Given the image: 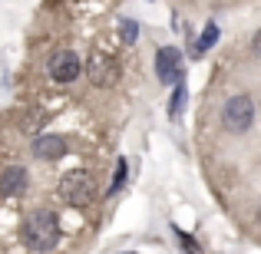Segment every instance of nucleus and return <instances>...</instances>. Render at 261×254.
Listing matches in <instances>:
<instances>
[{
	"mask_svg": "<svg viewBox=\"0 0 261 254\" xmlns=\"http://www.w3.org/2000/svg\"><path fill=\"white\" fill-rule=\"evenodd\" d=\"M23 241L30 251H53L60 241V218L53 215L50 208H37L27 215L23 221Z\"/></svg>",
	"mask_w": 261,
	"mask_h": 254,
	"instance_id": "f257e3e1",
	"label": "nucleus"
},
{
	"mask_svg": "<svg viewBox=\"0 0 261 254\" xmlns=\"http://www.w3.org/2000/svg\"><path fill=\"white\" fill-rule=\"evenodd\" d=\"M222 126L228 129V132H235V135L248 132V129L255 126V102H251L248 93H235V96L225 99V106H222Z\"/></svg>",
	"mask_w": 261,
	"mask_h": 254,
	"instance_id": "f03ea898",
	"label": "nucleus"
},
{
	"mask_svg": "<svg viewBox=\"0 0 261 254\" xmlns=\"http://www.w3.org/2000/svg\"><path fill=\"white\" fill-rule=\"evenodd\" d=\"M60 198H63L66 205L86 208V205L96 198V182H93V175H89V172H83V168L66 172V175L60 178Z\"/></svg>",
	"mask_w": 261,
	"mask_h": 254,
	"instance_id": "7ed1b4c3",
	"label": "nucleus"
},
{
	"mask_svg": "<svg viewBox=\"0 0 261 254\" xmlns=\"http://www.w3.org/2000/svg\"><path fill=\"white\" fill-rule=\"evenodd\" d=\"M83 70L89 73V83L93 86H116L119 83V63L109 53H93Z\"/></svg>",
	"mask_w": 261,
	"mask_h": 254,
	"instance_id": "20e7f679",
	"label": "nucleus"
},
{
	"mask_svg": "<svg viewBox=\"0 0 261 254\" xmlns=\"http://www.w3.org/2000/svg\"><path fill=\"white\" fill-rule=\"evenodd\" d=\"M50 79L53 83H73V79L83 73V60L76 57L73 50H60V53H53L50 57Z\"/></svg>",
	"mask_w": 261,
	"mask_h": 254,
	"instance_id": "39448f33",
	"label": "nucleus"
},
{
	"mask_svg": "<svg viewBox=\"0 0 261 254\" xmlns=\"http://www.w3.org/2000/svg\"><path fill=\"white\" fill-rule=\"evenodd\" d=\"M155 76H159V83L166 86H175L182 76V50H175V46H162L159 53H155Z\"/></svg>",
	"mask_w": 261,
	"mask_h": 254,
	"instance_id": "423d86ee",
	"label": "nucleus"
},
{
	"mask_svg": "<svg viewBox=\"0 0 261 254\" xmlns=\"http://www.w3.org/2000/svg\"><path fill=\"white\" fill-rule=\"evenodd\" d=\"M66 152H70V142H66L63 135H40V139L33 142V155H37L40 162H57V159H63Z\"/></svg>",
	"mask_w": 261,
	"mask_h": 254,
	"instance_id": "0eeeda50",
	"label": "nucleus"
},
{
	"mask_svg": "<svg viewBox=\"0 0 261 254\" xmlns=\"http://www.w3.org/2000/svg\"><path fill=\"white\" fill-rule=\"evenodd\" d=\"M27 168H20V165H10V168H4V175H0V198H13V195H23V188H27Z\"/></svg>",
	"mask_w": 261,
	"mask_h": 254,
	"instance_id": "6e6552de",
	"label": "nucleus"
},
{
	"mask_svg": "<svg viewBox=\"0 0 261 254\" xmlns=\"http://www.w3.org/2000/svg\"><path fill=\"white\" fill-rule=\"evenodd\" d=\"M185 99H189V96H185V79H178V83H175V93H172V102H169V116H172V119L182 116Z\"/></svg>",
	"mask_w": 261,
	"mask_h": 254,
	"instance_id": "1a4fd4ad",
	"label": "nucleus"
},
{
	"mask_svg": "<svg viewBox=\"0 0 261 254\" xmlns=\"http://www.w3.org/2000/svg\"><path fill=\"white\" fill-rule=\"evenodd\" d=\"M218 43V23H208L202 30V40H198V46H195V53H205L208 46H215Z\"/></svg>",
	"mask_w": 261,
	"mask_h": 254,
	"instance_id": "9d476101",
	"label": "nucleus"
},
{
	"mask_svg": "<svg viewBox=\"0 0 261 254\" xmlns=\"http://www.w3.org/2000/svg\"><path fill=\"white\" fill-rule=\"evenodd\" d=\"M119 33H122V40H126V43H136V37H139V23H136V20H122V23H119Z\"/></svg>",
	"mask_w": 261,
	"mask_h": 254,
	"instance_id": "9b49d317",
	"label": "nucleus"
},
{
	"mask_svg": "<svg viewBox=\"0 0 261 254\" xmlns=\"http://www.w3.org/2000/svg\"><path fill=\"white\" fill-rule=\"evenodd\" d=\"M175 238H178V244H182V248H185V254H202V248H198V244L192 241V238L185 235L182 228H175Z\"/></svg>",
	"mask_w": 261,
	"mask_h": 254,
	"instance_id": "f8f14e48",
	"label": "nucleus"
},
{
	"mask_svg": "<svg viewBox=\"0 0 261 254\" xmlns=\"http://www.w3.org/2000/svg\"><path fill=\"white\" fill-rule=\"evenodd\" d=\"M122 178H126V159H119V162H116V178H113V188H109V191H119Z\"/></svg>",
	"mask_w": 261,
	"mask_h": 254,
	"instance_id": "ddd939ff",
	"label": "nucleus"
}]
</instances>
